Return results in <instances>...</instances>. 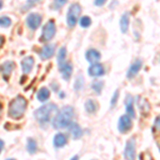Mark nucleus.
Instances as JSON below:
<instances>
[{"mask_svg": "<svg viewBox=\"0 0 160 160\" xmlns=\"http://www.w3.org/2000/svg\"><path fill=\"white\" fill-rule=\"evenodd\" d=\"M74 118V108L71 106H65L57 113V115L52 118V126L56 129L66 128L72 123V118Z\"/></svg>", "mask_w": 160, "mask_h": 160, "instance_id": "nucleus-1", "label": "nucleus"}, {"mask_svg": "<svg viewBox=\"0 0 160 160\" xmlns=\"http://www.w3.org/2000/svg\"><path fill=\"white\" fill-rule=\"evenodd\" d=\"M27 99L22 95L16 96L10 102L9 105V117L14 120H19L24 117L26 108H27Z\"/></svg>", "mask_w": 160, "mask_h": 160, "instance_id": "nucleus-2", "label": "nucleus"}, {"mask_svg": "<svg viewBox=\"0 0 160 160\" xmlns=\"http://www.w3.org/2000/svg\"><path fill=\"white\" fill-rule=\"evenodd\" d=\"M57 111H58V107L55 104H45L35 110L34 118L41 125H45L49 123L51 117Z\"/></svg>", "mask_w": 160, "mask_h": 160, "instance_id": "nucleus-3", "label": "nucleus"}, {"mask_svg": "<svg viewBox=\"0 0 160 160\" xmlns=\"http://www.w3.org/2000/svg\"><path fill=\"white\" fill-rule=\"evenodd\" d=\"M81 13V7L79 3H73L69 7L68 15H66V22L69 28H74L77 24V20L79 18V15Z\"/></svg>", "mask_w": 160, "mask_h": 160, "instance_id": "nucleus-4", "label": "nucleus"}, {"mask_svg": "<svg viewBox=\"0 0 160 160\" xmlns=\"http://www.w3.org/2000/svg\"><path fill=\"white\" fill-rule=\"evenodd\" d=\"M56 24L52 19L48 20L46 22V25L43 27V31H42V35H41L40 41L42 42H49L50 40H52L53 37L56 34Z\"/></svg>", "mask_w": 160, "mask_h": 160, "instance_id": "nucleus-5", "label": "nucleus"}, {"mask_svg": "<svg viewBox=\"0 0 160 160\" xmlns=\"http://www.w3.org/2000/svg\"><path fill=\"white\" fill-rule=\"evenodd\" d=\"M136 157V141L135 139H130L127 141L124 149V158L126 160H135Z\"/></svg>", "mask_w": 160, "mask_h": 160, "instance_id": "nucleus-6", "label": "nucleus"}, {"mask_svg": "<svg viewBox=\"0 0 160 160\" xmlns=\"http://www.w3.org/2000/svg\"><path fill=\"white\" fill-rule=\"evenodd\" d=\"M131 127H132V122H131L130 117H128L127 114L122 115L118 120V128L120 130V132L122 133H126L128 132Z\"/></svg>", "mask_w": 160, "mask_h": 160, "instance_id": "nucleus-7", "label": "nucleus"}, {"mask_svg": "<svg viewBox=\"0 0 160 160\" xmlns=\"http://www.w3.org/2000/svg\"><path fill=\"white\" fill-rule=\"evenodd\" d=\"M27 25L31 30H37L40 27L41 22H42V16L38 13H30L27 16Z\"/></svg>", "mask_w": 160, "mask_h": 160, "instance_id": "nucleus-8", "label": "nucleus"}, {"mask_svg": "<svg viewBox=\"0 0 160 160\" xmlns=\"http://www.w3.org/2000/svg\"><path fill=\"white\" fill-rule=\"evenodd\" d=\"M15 68V63L13 61H6L0 65V72H1L2 76H3L4 80H8L10 75L12 74L13 69Z\"/></svg>", "mask_w": 160, "mask_h": 160, "instance_id": "nucleus-9", "label": "nucleus"}, {"mask_svg": "<svg viewBox=\"0 0 160 160\" xmlns=\"http://www.w3.org/2000/svg\"><path fill=\"white\" fill-rule=\"evenodd\" d=\"M56 50V45L55 44H47L41 49L40 51V57L43 59V60H47V59H50L51 57L53 56Z\"/></svg>", "mask_w": 160, "mask_h": 160, "instance_id": "nucleus-10", "label": "nucleus"}, {"mask_svg": "<svg viewBox=\"0 0 160 160\" xmlns=\"http://www.w3.org/2000/svg\"><path fill=\"white\" fill-rule=\"evenodd\" d=\"M88 73H89L90 76H92V77H99L105 74V68L102 64L95 63L90 66L89 69H88Z\"/></svg>", "mask_w": 160, "mask_h": 160, "instance_id": "nucleus-11", "label": "nucleus"}, {"mask_svg": "<svg viewBox=\"0 0 160 160\" xmlns=\"http://www.w3.org/2000/svg\"><path fill=\"white\" fill-rule=\"evenodd\" d=\"M22 71L24 74H29L31 72V69H32V66L33 64H34V59H33V57H26L25 59H22Z\"/></svg>", "mask_w": 160, "mask_h": 160, "instance_id": "nucleus-12", "label": "nucleus"}, {"mask_svg": "<svg viewBox=\"0 0 160 160\" xmlns=\"http://www.w3.org/2000/svg\"><path fill=\"white\" fill-rule=\"evenodd\" d=\"M141 68H142V61L140 60V59H138V60H136L132 64H131V66L129 68V69H128V72H127L128 78L129 79L133 78V77H135L136 75L140 72Z\"/></svg>", "mask_w": 160, "mask_h": 160, "instance_id": "nucleus-13", "label": "nucleus"}, {"mask_svg": "<svg viewBox=\"0 0 160 160\" xmlns=\"http://www.w3.org/2000/svg\"><path fill=\"white\" fill-rule=\"evenodd\" d=\"M125 108H126V112L127 115L130 118H135L136 113H135V108H133V98L131 95H127L125 98Z\"/></svg>", "mask_w": 160, "mask_h": 160, "instance_id": "nucleus-14", "label": "nucleus"}, {"mask_svg": "<svg viewBox=\"0 0 160 160\" xmlns=\"http://www.w3.org/2000/svg\"><path fill=\"white\" fill-rule=\"evenodd\" d=\"M68 128L69 132H71V135L73 136L74 139H79V138H81L82 135H83V131H82L81 127H80L77 123L72 122L71 124H69V126Z\"/></svg>", "mask_w": 160, "mask_h": 160, "instance_id": "nucleus-15", "label": "nucleus"}, {"mask_svg": "<svg viewBox=\"0 0 160 160\" xmlns=\"http://www.w3.org/2000/svg\"><path fill=\"white\" fill-rule=\"evenodd\" d=\"M100 52L98 50H96V49H89L87 51V53H86V58H87V60L89 61V62H91V63L93 64H95L96 62H98L100 60Z\"/></svg>", "mask_w": 160, "mask_h": 160, "instance_id": "nucleus-16", "label": "nucleus"}, {"mask_svg": "<svg viewBox=\"0 0 160 160\" xmlns=\"http://www.w3.org/2000/svg\"><path fill=\"white\" fill-rule=\"evenodd\" d=\"M60 72L62 76H63L64 80H69L72 76V73H73V66H72V64L69 62H65L60 68Z\"/></svg>", "mask_w": 160, "mask_h": 160, "instance_id": "nucleus-17", "label": "nucleus"}, {"mask_svg": "<svg viewBox=\"0 0 160 160\" xmlns=\"http://www.w3.org/2000/svg\"><path fill=\"white\" fill-rule=\"evenodd\" d=\"M66 143H68V137L64 133L59 132L53 138V144H55L56 148H63Z\"/></svg>", "mask_w": 160, "mask_h": 160, "instance_id": "nucleus-18", "label": "nucleus"}, {"mask_svg": "<svg viewBox=\"0 0 160 160\" xmlns=\"http://www.w3.org/2000/svg\"><path fill=\"white\" fill-rule=\"evenodd\" d=\"M138 106L141 110V113L144 115H148L149 110H151V106H149L148 102L143 97H139L138 98Z\"/></svg>", "mask_w": 160, "mask_h": 160, "instance_id": "nucleus-19", "label": "nucleus"}, {"mask_svg": "<svg viewBox=\"0 0 160 160\" xmlns=\"http://www.w3.org/2000/svg\"><path fill=\"white\" fill-rule=\"evenodd\" d=\"M128 26H129V12H126L122 15L121 20H120L121 31H122L123 33H126L128 30Z\"/></svg>", "mask_w": 160, "mask_h": 160, "instance_id": "nucleus-20", "label": "nucleus"}, {"mask_svg": "<svg viewBox=\"0 0 160 160\" xmlns=\"http://www.w3.org/2000/svg\"><path fill=\"white\" fill-rule=\"evenodd\" d=\"M84 108H86L88 113H94L96 112L97 108H98V105H97L96 100L94 99H88L84 104Z\"/></svg>", "mask_w": 160, "mask_h": 160, "instance_id": "nucleus-21", "label": "nucleus"}, {"mask_svg": "<svg viewBox=\"0 0 160 160\" xmlns=\"http://www.w3.org/2000/svg\"><path fill=\"white\" fill-rule=\"evenodd\" d=\"M49 96H50V92L47 88H41L38 91L37 97L40 102H45V100H47L49 98Z\"/></svg>", "mask_w": 160, "mask_h": 160, "instance_id": "nucleus-22", "label": "nucleus"}, {"mask_svg": "<svg viewBox=\"0 0 160 160\" xmlns=\"http://www.w3.org/2000/svg\"><path fill=\"white\" fill-rule=\"evenodd\" d=\"M27 149L30 154H34L35 152L38 151V144L35 142L34 139H31L29 138L28 139V142H27Z\"/></svg>", "mask_w": 160, "mask_h": 160, "instance_id": "nucleus-23", "label": "nucleus"}, {"mask_svg": "<svg viewBox=\"0 0 160 160\" xmlns=\"http://www.w3.org/2000/svg\"><path fill=\"white\" fill-rule=\"evenodd\" d=\"M65 57H66V48L61 47L58 52V64L60 68L65 63Z\"/></svg>", "mask_w": 160, "mask_h": 160, "instance_id": "nucleus-24", "label": "nucleus"}, {"mask_svg": "<svg viewBox=\"0 0 160 160\" xmlns=\"http://www.w3.org/2000/svg\"><path fill=\"white\" fill-rule=\"evenodd\" d=\"M84 84V80L82 78L81 76H78L75 80V83H74V89L76 90V91H79V90L82 89V87H83Z\"/></svg>", "mask_w": 160, "mask_h": 160, "instance_id": "nucleus-25", "label": "nucleus"}, {"mask_svg": "<svg viewBox=\"0 0 160 160\" xmlns=\"http://www.w3.org/2000/svg\"><path fill=\"white\" fill-rule=\"evenodd\" d=\"M102 87H104V82L102 81H95V82H93V84H92V89L94 90L97 94H99V93L102 92Z\"/></svg>", "mask_w": 160, "mask_h": 160, "instance_id": "nucleus-26", "label": "nucleus"}, {"mask_svg": "<svg viewBox=\"0 0 160 160\" xmlns=\"http://www.w3.org/2000/svg\"><path fill=\"white\" fill-rule=\"evenodd\" d=\"M11 18L8 16H1L0 17V27L2 28H7L11 25Z\"/></svg>", "mask_w": 160, "mask_h": 160, "instance_id": "nucleus-27", "label": "nucleus"}, {"mask_svg": "<svg viewBox=\"0 0 160 160\" xmlns=\"http://www.w3.org/2000/svg\"><path fill=\"white\" fill-rule=\"evenodd\" d=\"M80 26L83 28H88L90 27V25H91V18H90L89 16H82L81 18H80Z\"/></svg>", "mask_w": 160, "mask_h": 160, "instance_id": "nucleus-28", "label": "nucleus"}, {"mask_svg": "<svg viewBox=\"0 0 160 160\" xmlns=\"http://www.w3.org/2000/svg\"><path fill=\"white\" fill-rule=\"evenodd\" d=\"M65 3H66L65 0H59V1H53V3L51 4V8H52V9L58 10V9H60L61 7H63Z\"/></svg>", "mask_w": 160, "mask_h": 160, "instance_id": "nucleus-29", "label": "nucleus"}, {"mask_svg": "<svg viewBox=\"0 0 160 160\" xmlns=\"http://www.w3.org/2000/svg\"><path fill=\"white\" fill-rule=\"evenodd\" d=\"M118 98V90H117V91L114 92V94H113V96H112V99H111V107L112 108L117 104Z\"/></svg>", "mask_w": 160, "mask_h": 160, "instance_id": "nucleus-30", "label": "nucleus"}, {"mask_svg": "<svg viewBox=\"0 0 160 160\" xmlns=\"http://www.w3.org/2000/svg\"><path fill=\"white\" fill-rule=\"evenodd\" d=\"M154 129L157 131H160V115H158V117L156 118V120H155Z\"/></svg>", "mask_w": 160, "mask_h": 160, "instance_id": "nucleus-31", "label": "nucleus"}, {"mask_svg": "<svg viewBox=\"0 0 160 160\" xmlns=\"http://www.w3.org/2000/svg\"><path fill=\"white\" fill-rule=\"evenodd\" d=\"M140 159H141V160H154L153 158H152L151 155H148V154H146V153L142 154V155H141V157H140Z\"/></svg>", "mask_w": 160, "mask_h": 160, "instance_id": "nucleus-32", "label": "nucleus"}, {"mask_svg": "<svg viewBox=\"0 0 160 160\" xmlns=\"http://www.w3.org/2000/svg\"><path fill=\"white\" fill-rule=\"evenodd\" d=\"M35 3H37V2H31V1H27V6H26V7H24V8H22V11H27V9H28V8H30L31 6H34V4Z\"/></svg>", "mask_w": 160, "mask_h": 160, "instance_id": "nucleus-33", "label": "nucleus"}, {"mask_svg": "<svg viewBox=\"0 0 160 160\" xmlns=\"http://www.w3.org/2000/svg\"><path fill=\"white\" fill-rule=\"evenodd\" d=\"M106 3V1H105V0H96V1H95L94 2V4H95V6H104V4Z\"/></svg>", "mask_w": 160, "mask_h": 160, "instance_id": "nucleus-34", "label": "nucleus"}, {"mask_svg": "<svg viewBox=\"0 0 160 160\" xmlns=\"http://www.w3.org/2000/svg\"><path fill=\"white\" fill-rule=\"evenodd\" d=\"M4 44V38L2 37V35H0V48H1V46Z\"/></svg>", "mask_w": 160, "mask_h": 160, "instance_id": "nucleus-35", "label": "nucleus"}, {"mask_svg": "<svg viewBox=\"0 0 160 160\" xmlns=\"http://www.w3.org/2000/svg\"><path fill=\"white\" fill-rule=\"evenodd\" d=\"M3 146H4V143H3V141H2V140H0V153H1L2 148H3Z\"/></svg>", "mask_w": 160, "mask_h": 160, "instance_id": "nucleus-36", "label": "nucleus"}, {"mask_svg": "<svg viewBox=\"0 0 160 160\" xmlns=\"http://www.w3.org/2000/svg\"><path fill=\"white\" fill-rule=\"evenodd\" d=\"M71 160H79V158H78V156H74Z\"/></svg>", "mask_w": 160, "mask_h": 160, "instance_id": "nucleus-37", "label": "nucleus"}, {"mask_svg": "<svg viewBox=\"0 0 160 160\" xmlns=\"http://www.w3.org/2000/svg\"><path fill=\"white\" fill-rule=\"evenodd\" d=\"M60 97H61V98H63V97H64V93H61V94H60Z\"/></svg>", "mask_w": 160, "mask_h": 160, "instance_id": "nucleus-38", "label": "nucleus"}, {"mask_svg": "<svg viewBox=\"0 0 160 160\" xmlns=\"http://www.w3.org/2000/svg\"><path fill=\"white\" fill-rule=\"evenodd\" d=\"M2 8V1H0V9Z\"/></svg>", "mask_w": 160, "mask_h": 160, "instance_id": "nucleus-39", "label": "nucleus"}, {"mask_svg": "<svg viewBox=\"0 0 160 160\" xmlns=\"http://www.w3.org/2000/svg\"><path fill=\"white\" fill-rule=\"evenodd\" d=\"M8 160H15V159H8Z\"/></svg>", "mask_w": 160, "mask_h": 160, "instance_id": "nucleus-40", "label": "nucleus"}, {"mask_svg": "<svg viewBox=\"0 0 160 160\" xmlns=\"http://www.w3.org/2000/svg\"><path fill=\"white\" fill-rule=\"evenodd\" d=\"M159 151H160V145H159Z\"/></svg>", "mask_w": 160, "mask_h": 160, "instance_id": "nucleus-41", "label": "nucleus"}]
</instances>
